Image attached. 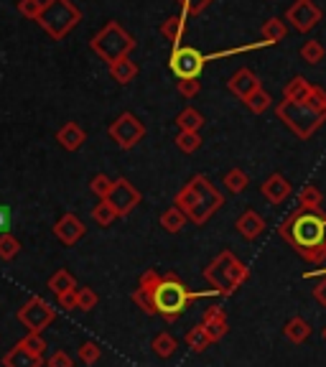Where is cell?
<instances>
[{"label": "cell", "instance_id": "8fae6325", "mask_svg": "<svg viewBox=\"0 0 326 367\" xmlns=\"http://www.w3.org/2000/svg\"><path fill=\"white\" fill-rule=\"evenodd\" d=\"M107 202H110V207L115 209L117 217H128L130 212L143 202V194L135 189L133 184H130L125 176H117L115 181H112V189H110V194H107Z\"/></svg>", "mask_w": 326, "mask_h": 367}, {"label": "cell", "instance_id": "9a60e30c", "mask_svg": "<svg viewBox=\"0 0 326 367\" xmlns=\"http://www.w3.org/2000/svg\"><path fill=\"white\" fill-rule=\"evenodd\" d=\"M227 89H230V92L237 97V100L245 102L250 95H255L257 89H260V79H257V77L252 74L248 67H243V69H237L235 74L230 77V82H227Z\"/></svg>", "mask_w": 326, "mask_h": 367}, {"label": "cell", "instance_id": "7402d4cb", "mask_svg": "<svg viewBox=\"0 0 326 367\" xmlns=\"http://www.w3.org/2000/svg\"><path fill=\"white\" fill-rule=\"evenodd\" d=\"M110 77L115 79L117 84H130L138 77V64L133 62L130 57H122V59H117V62H112L110 64Z\"/></svg>", "mask_w": 326, "mask_h": 367}, {"label": "cell", "instance_id": "3957f363", "mask_svg": "<svg viewBox=\"0 0 326 367\" xmlns=\"http://www.w3.org/2000/svg\"><path fill=\"white\" fill-rule=\"evenodd\" d=\"M214 291H206V293H194L186 288L184 281L176 276V273H163L156 286L153 291V309H156V317H163L168 324L176 322L186 311V306L197 301V298H204L211 296Z\"/></svg>", "mask_w": 326, "mask_h": 367}, {"label": "cell", "instance_id": "f1b7e54d", "mask_svg": "<svg viewBox=\"0 0 326 367\" xmlns=\"http://www.w3.org/2000/svg\"><path fill=\"white\" fill-rule=\"evenodd\" d=\"M153 352L161 357V360H168V357L176 355V349H179V342H176V337L168 334V332H161V334L153 337V342H151Z\"/></svg>", "mask_w": 326, "mask_h": 367}, {"label": "cell", "instance_id": "30bf717a", "mask_svg": "<svg viewBox=\"0 0 326 367\" xmlns=\"http://www.w3.org/2000/svg\"><path fill=\"white\" fill-rule=\"evenodd\" d=\"M107 133L122 151H130V148H135L143 138H146V125H143L133 113H122L117 120H112Z\"/></svg>", "mask_w": 326, "mask_h": 367}, {"label": "cell", "instance_id": "7a4b0ae2", "mask_svg": "<svg viewBox=\"0 0 326 367\" xmlns=\"http://www.w3.org/2000/svg\"><path fill=\"white\" fill-rule=\"evenodd\" d=\"M173 204L184 212L186 220L194 222L197 227H202V225H206V222L224 207V194L204 174H197V176L189 179V181L181 186L176 199H173Z\"/></svg>", "mask_w": 326, "mask_h": 367}, {"label": "cell", "instance_id": "e0dca14e", "mask_svg": "<svg viewBox=\"0 0 326 367\" xmlns=\"http://www.w3.org/2000/svg\"><path fill=\"white\" fill-rule=\"evenodd\" d=\"M3 367H44V355H36L23 342H16V347L3 355Z\"/></svg>", "mask_w": 326, "mask_h": 367}, {"label": "cell", "instance_id": "83f0119b", "mask_svg": "<svg viewBox=\"0 0 326 367\" xmlns=\"http://www.w3.org/2000/svg\"><path fill=\"white\" fill-rule=\"evenodd\" d=\"M184 342H186V347L192 349V352H197V355H202V352H206V349L211 347V339H209V334L204 332L202 324H197L194 329L186 332Z\"/></svg>", "mask_w": 326, "mask_h": 367}, {"label": "cell", "instance_id": "4316f807", "mask_svg": "<svg viewBox=\"0 0 326 367\" xmlns=\"http://www.w3.org/2000/svg\"><path fill=\"white\" fill-rule=\"evenodd\" d=\"M161 227L166 230V232H171V235H176V232H181L184 230V225L189 220H186V215L181 212L176 204H171L168 209H163V215H161Z\"/></svg>", "mask_w": 326, "mask_h": 367}, {"label": "cell", "instance_id": "e575fe53", "mask_svg": "<svg viewBox=\"0 0 326 367\" xmlns=\"http://www.w3.org/2000/svg\"><path fill=\"white\" fill-rule=\"evenodd\" d=\"M245 105H248V110L250 113H255V115H262L265 113V110L270 108V105H273V97L268 95V92H265V89H257L255 95H250L248 100H245Z\"/></svg>", "mask_w": 326, "mask_h": 367}, {"label": "cell", "instance_id": "8992f818", "mask_svg": "<svg viewBox=\"0 0 326 367\" xmlns=\"http://www.w3.org/2000/svg\"><path fill=\"white\" fill-rule=\"evenodd\" d=\"M36 23L44 28L54 41H62L66 33H71L82 23V11L71 0H44L41 16Z\"/></svg>", "mask_w": 326, "mask_h": 367}, {"label": "cell", "instance_id": "cb8c5ba5", "mask_svg": "<svg viewBox=\"0 0 326 367\" xmlns=\"http://www.w3.org/2000/svg\"><path fill=\"white\" fill-rule=\"evenodd\" d=\"M260 33H262V41H265V44H270V46L281 44L283 38L288 36V26H286V21H283V18L273 16V18H268L265 23H262Z\"/></svg>", "mask_w": 326, "mask_h": 367}, {"label": "cell", "instance_id": "836d02e7", "mask_svg": "<svg viewBox=\"0 0 326 367\" xmlns=\"http://www.w3.org/2000/svg\"><path fill=\"white\" fill-rule=\"evenodd\" d=\"M92 220H95V225H100V227H110V225L117 220V215H115V209L110 207L107 199H100V204H95V209H92Z\"/></svg>", "mask_w": 326, "mask_h": 367}, {"label": "cell", "instance_id": "681fc988", "mask_svg": "<svg viewBox=\"0 0 326 367\" xmlns=\"http://www.w3.org/2000/svg\"><path fill=\"white\" fill-rule=\"evenodd\" d=\"M6 232H11V212H8V207L0 204V235Z\"/></svg>", "mask_w": 326, "mask_h": 367}, {"label": "cell", "instance_id": "c3c4849f", "mask_svg": "<svg viewBox=\"0 0 326 367\" xmlns=\"http://www.w3.org/2000/svg\"><path fill=\"white\" fill-rule=\"evenodd\" d=\"M313 298L321 304V309H326V276H321V281L313 286Z\"/></svg>", "mask_w": 326, "mask_h": 367}, {"label": "cell", "instance_id": "f907efd6", "mask_svg": "<svg viewBox=\"0 0 326 367\" xmlns=\"http://www.w3.org/2000/svg\"><path fill=\"white\" fill-rule=\"evenodd\" d=\"M321 337H324V342H326V327H324V332H321Z\"/></svg>", "mask_w": 326, "mask_h": 367}, {"label": "cell", "instance_id": "603a6c76", "mask_svg": "<svg viewBox=\"0 0 326 367\" xmlns=\"http://www.w3.org/2000/svg\"><path fill=\"white\" fill-rule=\"evenodd\" d=\"M283 334H286L288 342L303 344L308 337H311V324H308L303 317H293V319H288V322H286V327H283Z\"/></svg>", "mask_w": 326, "mask_h": 367}, {"label": "cell", "instance_id": "6da1fadb", "mask_svg": "<svg viewBox=\"0 0 326 367\" xmlns=\"http://www.w3.org/2000/svg\"><path fill=\"white\" fill-rule=\"evenodd\" d=\"M278 235L303 260L321 266L326 260V215L313 209L296 207L286 220L278 225Z\"/></svg>", "mask_w": 326, "mask_h": 367}, {"label": "cell", "instance_id": "ba28073f", "mask_svg": "<svg viewBox=\"0 0 326 367\" xmlns=\"http://www.w3.org/2000/svg\"><path fill=\"white\" fill-rule=\"evenodd\" d=\"M54 319H57V309L41 296H31L18 309V322L26 327L28 334H44L54 324Z\"/></svg>", "mask_w": 326, "mask_h": 367}, {"label": "cell", "instance_id": "4fadbf2b", "mask_svg": "<svg viewBox=\"0 0 326 367\" xmlns=\"http://www.w3.org/2000/svg\"><path fill=\"white\" fill-rule=\"evenodd\" d=\"M158 281H161V273L146 271L141 276V281H138V288L133 291V304L141 306V311L143 314H148V317H156L153 291H156V286H158Z\"/></svg>", "mask_w": 326, "mask_h": 367}, {"label": "cell", "instance_id": "1f68e13d", "mask_svg": "<svg viewBox=\"0 0 326 367\" xmlns=\"http://www.w3.org/2000/svg\"><path fill=\"white\" fill-rule=\"evenodd\" d=\"M250 186V176L243 171V169H230L224 174V189L232 191V194H243Z\"/></svg>", "mask_w": 326, "mask_h": 367}, {"label": "cell", "instance_id": "f546056e", "mask_svg": "<svg viewBox=\"0 0 326 367\" xmlns=\"http://www.w3.org/2000/svg\"><path fill=\"white\" fill-rule=\"evenodd\" d=\"M176 125H179V130L199 133V130H202V125H204V115L199 113V110H194V108H184L179 113V118H176Z\"/></svg>", "mask_w": 326, "mask_h": 367}, {"label": "cell", "instance_id": "f6af8a7d", "mask_svg": "<svg viewBox=\"0 0 326 367\" xmlns=\"http://www.w3.org/2000/svg\"><path fill=\"white\" fill-rule=\"evenodd\" d=\"M21 342L26 344L31 352H36V355H44V352H46V342H44V337H41V334H26L23 339H21Z\"/></svg>", "mask_w": 326, "mask_h": 367}, {"label": "cell", "instance_id": "52a82bcc", "mask_svg": "<svg viewBox=\"0 0 326 367\" xmlns=\"http://www.w3.org/2000/svg\"><path fill=\"white\" fill-rule=\"evenodd\" d=\"M275 115H278V120L286 123L288 130L301 140H308L326 123L324 115H319L311 105H306V102L283 100L275 105Z\"/></svg>", "mask_w": 326, "mask_h": 367}, {"label": "cell", "instance_id": "d590c367", "mask_svg": "<svg viewBox=\"0 0 326 367\" xmlns=\"http://www.w3.org/2000/svg\"><path fill=\"white\" fill-rule=\"evenodd\" d=\"M202 135L199 133H189V130H179V135H176V146H179V151L184 153H197L199 148H202Z\"/></svg>", "mask_w": 326, "mask_h": 367}, {"label": "cell", "instance_id": "ab89813d", "mask_svg": "<svg viewBox=\"0 0 326 367\" xmlns=\"http://www.w3.org/2000/svg\"><path fill=\"white\" fill-rule=\"evenodd\" d=\"M100 304V296H97L92 288H77V309L79 311H92Z\"/></svg>", "mask_w": 326, "mask_h": 367}, {"label": "cell", "instance_id": "7c38bea8", "mask_svg": "<svg viewBox=\"0 0 326 367\" xmlns=\"http://www.w3.org/2000/svg\"><path fill=\"white\" fill-rule=\"evenodd\" d=\"M321 18H324V13H321V8L313 0H296L293 6L286 11L283 21H288L298 33H308L311 28H316L321 23Z\"/></svg>", "mask_w": 326, "mask_h": 367}, {"label": "cell", "instance_id": "2e32d148", "mask_svg": "<svg viewBox=\"0 0 326 367\" xmlns=\"http://www.w3.org/2000/svg\"><path fill=\"white\" fill-rule=\"evenodd\" d=\"M202 327H204V332L209 334L211 344L219 342V339L230 332V322H227V314H224L222 306H209V309L204 311V317H202Z\"/></svg>", "mask_w": 326, "mask_h": 367}, {"label": "cell", "instance_id": "bcb514c9", "mask_svg": "<svg viewBox=\"0 0 326 367\" xmlns=\"http://www.w3.org/2000/svg\"><path fill=\"white\" fill-rule=\"evenodd\" d=\"M46 365L49 367H74V362H71V357L66 355L64 349H59V352H54V355L46 360Z\"/></svg>", "mask_w": 326, "mask_h": 367}, {"label": "cell", "instance_id": "f35d334b", "mask_svg": "<svg viewBox=\"0 0 326 367\" xmlns=\"http://www.w3.org/2000/svg\"><path fill=\"white\" fill-rule=\"evenodd\" d=\"M110 189H112V179H110L107 174H97V176H92L90 191L97 196V199H107Z\"/></svg>", "mask_w": 326, "mask_h": 367}, {"label": "cell", "instance_id": "d6986e66", "mask_svg": "<svg viewBox=\"0 0 326 367\" xmlns=\"http://www.w3.org/2000/svg\"><path fill=\"white\" fill-rule=\"evenodd\" d=\"M84 140H87V133H84V128L79 125V123H74V120L64 123V125L59 128V133H57V143L69 153L79 151V148L84 146Z\"/></svg>", "mask_w": 326, "mask_h": 367}, {"label": "cell", "instance_id": "5b68a950", "mask_svg": "<svg viewBox=\"0 0 326 367\" xmlns=\"http://www.w3.org/2000/svg\"><path fill=\"white\" fill-rule=\"evenodd\" d=\"M135 46H138V41H135L117 21H107L90 41L92 54H97V57L107 64L117 62V59H122V57H130Z\"/></svg>", "mask_w": 326, "mask_h": 367}, {"label": "cell", "instance_id": "7dc6e473", "mask_svg": "<svg viewBox=\"0 0 326 367\" xmlns=\"http://www.w3.org/2000/svg\"><path fill=\"white\" fill-rule=\"evenodd\" d=\"M59 306L64 311H71V309H77V291H69V293H62V296H57Z\"/></svg>", "mask_w": 326, "mask_h": 367}, {"label": "cell", "instance_id": "ac0fdd59", "mask_svg": "<svg viewBox=\"0 0 326 367\" xmlns=\"http://www.w3.org/2000/svg\"><path fill=\"white\" fill-rule=\"evenodd\" d=\"M291 191H293V186H291V181H288L283 174H270L265 181H262V196L268 199L270 204H283L291 196Z\"/></svg>", "mask_w": 326, "mask_h": 367}, {"label": "cell", "instance_id": "8d00e7d4", "mask_svg": "<svg viewBox=\"0 0 326 367\" xmlns=\"http://www.w3.org/2000/svg\"><path fill=\"white\" fill-rule=\"evenodd\" d=\"M18 253H21V240H18V237H16V235H11V232L0 235V258H3V260H13Z\"/></svg>", "mask_w": 326, "mask_h": 367}, {"label": "cell", "instance_id": "ffe728a7", "mask_svg": "<svg viewBox=\"0 0 326 367\" xmlns=\"http://www.w3.org/2000/svg\"><path fill=\"white\" fill-rule=\"evenodd\" d=\"M235 227H237V232L243 235L245 240H255V237H260V235L265 232L268 225H265L262 215H257L255 209H245L243 215L237 217Z\"/></svg>", "mask_w": 326, "mask_h": 367}, {"label": "cell", "instance_id": "9c48e42d", "mask_svg": "<svg viewBox=\"0 0 326 367\" xmlns=\"http://www.w3.org/2000/svg\"><path fill=\"white\" fill-rule=\"evenodd\" d=\"M206 67V57L194 46H176L168 59V69L176 74V79H199Z\"/></svg>", "mask_w": 326, "mask_h": 367}, {"label": "cell", "instance_id": "b9f144b4", "mask_svg": "<svg viewBox=\"0 0 326 367\" xmlns=\"http://www.w3.org/2000/svg\"><path fill=\"white\" fill-rule=\"evenodd\" d=\"M100 355H103V352H100V347H97L95 342H84L82 347H79V352H77L79 362H82V365H87V367L95 365V362L100 360Z\"/></svg>", "mask_w": 326, "mask_h": 367}, {"label": "cell", "instance_id": "277c9868", "mask_svg": "<svg viewBox=\"0 0 326 367\" xmlns=\"http://www.w3.org/2000/svg\"><path fill=\"white\" fill-rule=\"evenodd\" d=\"M248 278H250V268L232 250H222L204 268V281L211 286V291L224 298L232 296Z\"/></svg>", "mask_w": 326, "mask_h": 367}, {"label": "cell", "instance_id": "60d3db41", "mask_svg": "<svg viewBox=\"0 0 326 367\" xmlns=\"http://www.w3.org/2000/svg\"><path fill=\"white\" fill-rule=\"evenodd\" d=\"M41 8H44V0H18V13L28 21L39 18Z\"/></svg>", "mask_w": 326, "mask_h": 367}, {"label": "cell", "instance_id": "ee69618b", "mask_svg": "<svg viewBox=\"0 0 326 367\" xmlns=\"http://www.w3.org/2000/svg\"><path fill=\"white\" fill-rule=\"evenodd\" d=\"M176 3L181 6V13H184L186 18H189V16H199V13L209 6L211 0H176Z\"/></svg>", "mask_w": 326, "mask_h": 367}, {"label": "cell", "instance_id": "44dd1931", "mask_svg": "<svg viewBox=\"0 0 326 367\" xmlns=\"http://www.w3.org/2000/svg\"><path fill=\"white\" fill-rule=\"evenodd\" d=\"M184 33H186V16H184V13H179V16H171V18H166L163 23H161V36L166 38L173 49H176V46H181V41H184Z\"/></svg>", "mask_w": 326, "mask_h": 367}, {"label": "cell", "instance_id": "74e56055", "mask_svg": "<svg viewBox=\"0 0 326 367\" xmlns=\"http://www.w3.org/2000/svg\"><path fill=\"white\" fill-rule=\"evenodd\" d=\"M306 105H311L313 110L319 115H324L326 118V89L324 87H316V84H311V89H308V95H306Z\"/></svg>", "mask_w": 326, "mask_h": 367}, {"label": "cell", "instance_id": "5bb4252c", "mask_svg": "<svg viewBox=\"0 0 326 367\" xmlns=\"http://www.w3.org/2000/svg\"><path fill=\"white\" fill-rule=\"evenodd\" d=\"M54 235H57L66 247H71V245H77L84 235H87V225H84L74 212H66V215L59 217V222L54 225Z\"/></svg>", "mask_w": 326, "mask_h": 367}, {"label": "cell", "instance_id": "d6a6232c", "mask_svg": "<svg viewBox=\"0 0 326 367\" xmlns=\"http://www.w3.org/2000/svg\"><path fill=\"white\" fill-rule=\"evenodd\" d=\"M324 57H326V49L321 41H316V38H308L306 44L301 46V59L306 64H319V62H324Z\"/></svg>", "mask_w": 326, "mask_h": 367}, {"label": "cell", "instance_id": "7bdbcfd3", "mask_svg": "<svg viewBox=\"0 0 326 367\" xmlns=\"http://www.w3.org/2000/svg\"><path fill=\"white\" fill-rule=\"evenodd\" d=\"M176 92H179L184 100H194V97L202 92V82H199V79H179V82H176Z\"/></svg>", "mask_w": 326, "mask_h": 367}, {"label": "cell", "instance_id": "4dcf8cb0", "mask_svg": "<svg viewBox=\"0 0 326 367\" xmlns=\"http://www.w3.org/2000/svg\"><path fill=\"white\" fill-rule=\"evenodd\" d=\"M321 204H324V196H321V191L316 189V184H306L298 194V207L321 212Z\"/></svg>", "mask_w": 326, "mask_h": 367}, {"label": "cell", "instance_id": "484cf974", "mask_svg": "<svg viewBox=\"0 0 326 367\" xmlns=\"http://www.w3.org/2000/svg\"><path fill=\"white\" fill-rule=\"evenodd\" d=\"M308 89H311V82H308L306 77L296 74L293 79H288L286 87H283V100H291V102H303L308 95Z\"/></svg>", "mask_w": 326, "mask_h": 367}, {"label": "cell", "instance_id": "d4e9b609", "mask_svg": "<svg viewBox=\"0 0 326 367\" xmlns=\"http://www.w3.org/2000/svg\"><path fill=\"white\" fill-rule=\"evenodd\" d=\"M49 291L57 293V296H62V293H69V291H77V278L71 276L66 268H59L57 273H54L52 278H49Z\"/></svg>", "mask_w": 326, "mask_h": 367}]
</instances>
